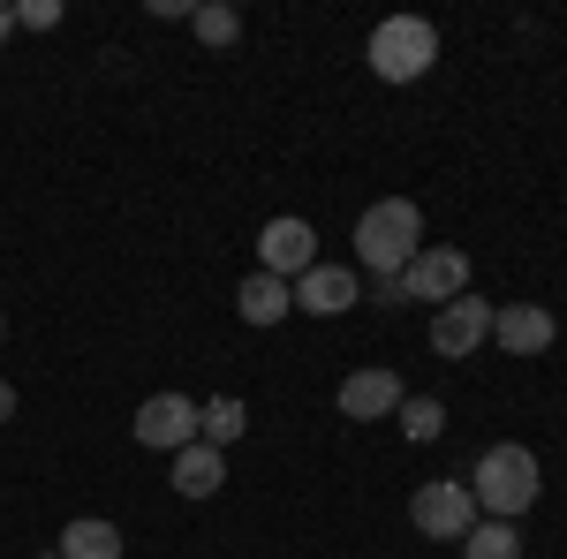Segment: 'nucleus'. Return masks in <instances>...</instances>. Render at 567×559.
Listing matches in <instances>:
<instances>
[{"label": "nucleus", "mask_w": 567, "mask_h": 559, "mask_svg": "<svg viewBox=\"0 0 567 559\" xmlns=\"http://www.w3.org/2000/svg\"><path fill=\"white\" fill-rule=\"evenodd\" d=\"M424 250V213L409 205V197H379V205H363L355 219V265L371 272V280H401L409 265Z\"/></svg>", "instance_id": "f257e3e1"}, {"label": "nucleus", "mask_w": 567, "mask_h": 559, "mask_svg": "<svg viewBox=\"0 0 567 559\" xmlns=\"http://www.w3.org/2000/svg\"><path fill=\"white\" fill-rule=\"evenodd\" d=\"M470 499H484L492 521H515L537 499V454L529 446H484L477 476H470Z\"/></svg>", "instance_id": "f03ea898"}, {"label": "nucleus", "mask_w": 567, "mask_h": 559, "mask_svg": "<svg viewBox=\"0 0 567 559\" xmlns=\"http://www.w3.org/2000/svg\"><path fill=\"white\" fill-rule=\"evenodd\" d=\"M432 61H439V31L424 15H386V23L371 31V69H379L386 84H416Z\"/></svg>", "instance_id": "7ed1b4c3"}, {"label": "nucleus", "mask_w": 567, "mask_h": 559, "mask_svg": "<svg viewBox=\"0 0 567 559\" xmlns=\"http://www.w3.org/2000/svg\"><path fill=\"white\" fill-rule=\"evenodd\" d=\"M197 424H205V408H197L189 393H152V401L136 408V446L182 454V446H197Z\"/></svg>", "instance_id": "20e7f679"}, {"label": "nucleus", "mask_w": 567, "mask_h": 559, "mask_svg": "<svg viewBox=\"0 0 567 559\" xmlns=\"http://www.w3.org/2000/svg\"><path fill=\"white\" fill-rule=\"evenodd\" d=\"M409 521H416L424 537L462 545V537L477 529V499H470V484H424V491L409 499Z\"/></svg>", "instance_id": "39448f33"}, {"label": "nucleus", "mask_w": 567, "mask_h": 559, "mask_svg": "<svg viewBox=\"0 0 567 559\" xmlns=\"http://www.w3.org/2000/svg\"><path fill=\"white\" fill-rule=\"evenodd\" d=\"M310 265H318V227L310 219H272L258 235V272H272V280H303Z\"/></svg>", "instance_id": "423d86ee"}, {"label": "nucleus", "mask_w": 567, "mask_h": 559, "mask_svg": "<svg viewBox=\"0 0 567 559\" xmlns=\"http://www.w3.org/2000/svg\"><path fill=\"white\" fill-rule=\"evenodd\" d=\"M401 288H409V302H454V296H470V258H462V250H446V242H432V250H416V265L401 272Z\"/></svg>", "instance_id": "0eeeda50"}, {"label": "nucleus", "mask_w": 567, "mask_h": 559, "mask_svg": "<svg viewBox=\"0 0 567 559\" xmlns=\"http://www.w3.org/2000/svg\"><path fill=\"white\" fill-rule=\"evenodd\" d=\"M484 341H492V302H484V296L439 302V318H432V348H439V355H477Z\"/></svg>", "instance_id": "6e6552de"}, {"label": "nucleus", "mask_w": 567, "mask_h": 559, "mask_svg": "<svg viewBox=\"0 0 567 559\" xmlns=\"http://www.w3.org/2000/svg\"><path fill=\"white\" fill-rule=\"evenodd\" d=\"M288 296L303 302L310 318H341V310H355V302H363V288H355V265H310Z\"/></svg>", "instance_id": "1a4fd4ad"}, {"label": "nucleus", "mask_w": 567, "mask_h": 559, "mask_svg": "<svg viewBox=\"0 0 567 559\" xmlns=\"http://www.w3.org/2000/svg\"><path fill=\"white\" fill-rule=\"evenodd\" d=\"M553 310L545 302H507V310H492V341L507 348V355H545L553 348Z\"/></svg>", "instance_id": "9d476101"}, {"label": "nucleus", "mask_w": 567, "mask_h": 559, "mask_svg": "<svg viewBox=\"0 0 567 559\" xmlns=\"http://www.w3.org/2000/svg\"><path fill=\"white\" fill-rule=\"evenodd\" d=\"M409 393H401V379L393 371H355V379H341V416H355V424H371V416H393Z\"/></svg>", "instance_id": "9b49d317"}, {"label": "nucleus", "mask_w": 567, "mask_h": 559, "mask_svg": "<svg viewBox=\"0 0 567 559\" xmlns=\"http://www.w3.org/2000/svg\"><path fill=\"white\" fill-rule=\"evenodd\" d=\"M235 310H243V325H280L296 296H288V280H272V272H250L243 288H235Z\"/></svg>", "instance_id": "f8f14e48"}, {"label": "nucleus", "mask_w": 567, "mask_h": 559, "mask_svg": "<svg viewBox=\"0 0 567 559\" xmlns=\"http://www.w3.org/2000/svg\"><path fill=\"white\" fill-rule=\"evenodd\" d=\"M219 484H227L219 446H205V438H197V446H182V454H175V491H182V499H213Z\"/></svg>", "instance_id": "ddd939ff"}, {"label": "nucleus", "mask_w": 567, "mask_h": 559, "mask_svg": "<svg viewBox=\"0 0 567 559\" xmlns=\"http://www.w3.org/2000/svg\"><path fill=\"white\" fill-rule=\"evenodd\" d=\"M61 559H122V529L99 515H76L61 529Z\"/></svg>", "instance_id": "4468645a"}, {"label": "nucleus", "mask_w": 567, "mask_h": 559, "mask_svg": "<svg viewBox=\"0 0 567 559\" xmlns=\"http://www.w3.org/2000/svg\"><path fill=\"white\" fill-rule=\"evenodd\" d=\"M462 559H523V537H515V521H477V529L462 537Z\"/></svg>", "instance_id": "2eb2a0df"}, {"label": "nucleus", "mask_w": 567, "mask_h": 559, "mask_svg": "<svg viewBox=\"0 0 567 559\" xmlns=\"http://www.w3.org/2000/svg\"><path fill=\"white\" fill-rule=\"evenodd\" d=\"M197 408H205V424H197V438H205V446H235V438L250 431L243 401H197Z\"/></svg>", "instance_id": "dca6fc26"}, {"label": "nucleus", "mask_w": 567, "mask_h": 559, "mask_svg": "<svg viewBox=\"0 0 567 559\" xmlns=\"http://www.w3.org/2000/svg\"><path fill=\"white\" fill-rule=\"evenodd\" d=\"M189 23H197V39H205V45H235V31H243V15H235V8H219V0L189 8Z\"/></svg>", "instance_id": "f3484780"}, {"label": "nucleus", "mask_w": 567, "mask_h": 559, "mask_svg": "<svg viewBox=\"0 0 567 559\" xmlns=\"http://www.w3.org/2000/svg\"><path fill=\"white\" fill-rule=\"evenodd\" d=\"M393 416H401V431H409V438H439V431H446V408H439L432 393H416V401H401Z\"/></svg>", "instance_id": "a211bd4d"}, {"label": "nucleus", "mask_w": 567, "mask_h": 559, "mask_svg": "<svg viewBox=\"0 0 567 559\" xmlns=\"http://www.w3.org/2000/svg\"><path fill=\"white\" fill-rule=\"evenodd\" d=\"M16 23H31V31H53V23H61V0H23V8H16Z\"/></svg>", "instance_id": "6ab92c4d"}, {"label": "nucleus", "mask_w": 567, "mask_h": 559, "mask_svg": "<svg viewBox=\"0 0 567 559\" xmlns=\"http://www.w3.org/2000/svg\"><path fill=\"white\" fill-rule=\"evenodd\" d=\"M371 302H386V310H393V302H409V288H401V280H371Z\"/></svg>", "instance_id": "aec40b11"}, {"label": "nucleus", "mask_w": 567, "mask_h": 559, "mask_svg": "<svg viewBox=\"0 0 567 559\" xmlns=\"http://www.w3.org/2000/svg\"><path fill=\"white\" fill-rule=\"evenodd\" d=\"M8 416H16V386L0 379V424H8Z\"/></svg>", "instance_id": "412c9836"}, {"label": "nucleus", "mask_w": 567, "mask_h": 559, "mask_svg": "<svg viewBox=\"0 0 567 559\" xmlns=\"http://www.w3.org/2000/svg\"><path fill=\"white\" fill-rule=\"evenodd\" d=\"M8 31H16V8H0V39H8Z\"/></svg>", "instance_id": "4be33fe9"}, {"label": "nucleus", "mask_w": 567, "mask_h": 559, "mask_svg": "<svg viewBox=\"0 0 567 559\" xmlns=\"http://www.w3.org/2000/svg\"><path fill=\"white\" fill-rule=\"evenodd\" d=\"M39 559H61V552H39Z\"/></svg>", "instance_id": "5701e85b"}, {"label": "nucleus", "mask_w": 567, "mask_h": 559, "mask_svg": "<svg viewBox=\"0 0 567 559\" xmlns=\"http://www.w3.org/2000/svg\"><path fill=\"white\" fill-rule=\"evenodd\" d=\"M0 333H8V318H0Z\"/></svg>", "instance_id": "b1692460"}]
</instances>
